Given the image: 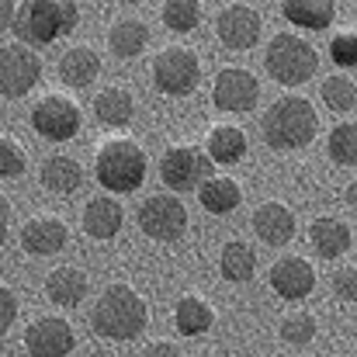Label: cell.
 Listing matches in <instances>:
<instances>
[{
    "instance_id": "obj_31",
    "label": "cell",
    "mask_w": 357,
    "mask_h": 357,
    "mask_svg": "<svg viewBox=\"0 0 357 357\" xmlns=\"http://www.w3.org/2000/svg\"><path fill=\"white\" fill-rule=\"evenodd\" d=\"M163 24L177 35H188L202 24V3L198 0H167L163 3Z\"/></svg>"
},
{
    "instance_id": "obj_25",
    "label": "cell",
    "mask_w": 357,
    "mask_h": 357,
    "mask_svg": "<svg viewBox=\"0 0 357 357\" xmlns=\"http://www.w3.org/2000/svg\"><path fill=\"white\" fill-rule=\"evenodd\" d=\"M38 177H42V184L52 195H73L84 184V167L73 156H49L42 163V174Z\"/></svg>"
},
{
    "instance_id": "obj_4",
    "label": "cell",
    "mask_w": 357,
    "mask_h": 357,
    "mask_svg": "<svg viewBox=\"0 0 357 357\" xmlns=\"http://www.w3.org/2000/svg\"><path fill=\"white\" fill-rule=\"evenodd\" d=\"M80 21V7L77 3H63V0H24L14 7V21L10 31L28 42V45H52L56 38L70 35Z\"/></svg>"
},
{
    "instance_id": "obj_5",
    "label": "cell",
    "mask_w": 357,
    "mask_h": 357,
    "mask_svg": "<svg viewBox=\"0 0 357 357\" xmlns=\"http://www.w3.org/2000/svg\"><path fill=\"white\" fill-rule=\"evenodd\" d=\"M264 66H267V73H271L281 87H298V84L312 80V73H316V66H319V52H316L305 38L281 31V35H274V38L267 42Z\"/></svg>"
},
{
    "instance_id": "obj_23",
    "label": "cell",
    "mask_w": 357,
    "mask_h": 357,
    "mask_svg": "<svg viewBox=\"0 0 357 357\" xmlns=\"http://www.w3.org/2000/svg\"><path fill=\"white\" fill-rule=\"evenodd\" d=\"M205 153L212 156V163L233 167L246 156V132L236 128V125H215L205 139Z\"/></svg>"
},
{
    "instance_id": "obj_17",
    "label": "cell",
    "mask_w": 357,
    "mask_h": 357,
    "mask_svg": "<svg viewBox=\"0 0 357 357\" xmlns=\"http://www.w3.org/2000/svg\"><path fill=\"white\" fill-rule=\"evenodd\" d=\"M121 222H125L121 205L112 198V195H98V198H91V202L84 205V215H80L84 233H87L91 239H101V243H108V239L119 236Z\"/></svg>"
},
{
    "instance_id": "obj_20",
    "label": "cell",
    "mask_w": 357,
    "mask_h": 357,
    "mask_svg": "<svg viewBox=\"0 0 357 357\" xmlns=\"http://www.w3.org/2000/svg\"><path fill=\"white\" fill-rule=\"evenodd\" d=\"M309 243H312V250L323 257V260H337V257H344L347 250H351V229H347V222H340V219H333V215H319V219H312V226H309Z\"/></svg>"
},
{
    "instance_id": "obj_6",
    "label": "cell",
    "mask_w": 357,
    "mask_h": 357,
    "mask_svg": "<svg viewBox=\"0 0 357 357\" xmlns=\"http://www.w3.org/2000/svg\"><path fill=\"white\" fill-rule=\"evenodd\" d=\"M153 84L170 98H188L202 84V59L188 45H167L153 59Z\"/></svg>"
},
{
    "instance_id": "obj_16",
    "label": "cell",
    "mask_w": 357,
    "mask_h": 357,
    "mask_svg": "<svg viewBox=\"0 0 357 357\" xmlns=\"http://www.w3.org/2000/svg\"><path fill=\"white\" fill-rule=\"evenodd\" d=\"M295 212L281 202H264L257 212H253V233L260 236V243L267 246H284L295 239Z\"/></svg>"
},
{
    "instance_id": "obj_28",
    "label": "cell",
    "mask_w": 357,
    "mask_h": 357,
    "mask_svg": "<svg viewBox=\"0 0 357 357\" xmlns=\"http://www.w3.org/2000/svg\"><path fill=\"white\" fill-rule=\"evenodd\" d=\"M198 198H202L205 212H212V215H229V212H236L239 202H243V188H239L233 177H212V181L198 191Z\"/></svg>"
},
{
    "instance_id": "obj_18",
    "label": "cell",
    "mask_w": 357,
    "mask_h": 357,
    "mask_svg": "<svg viewBox=\"0 0 357 357\" xmlns=\"http://www.w3.org/2000/svg\"><path fill=\"white\" fill-rule=\"evenodd\" d=\"M87 291H91V281H87V274H84L80 267L63 264V267H56V271L45 274V295H49V302L59 305V309L80 305V302L87 298Z\"/></svg>"
},
{
    "instance_id": "obj_30",
    "label": "cell",
    "mask_w": 357,
    "mask_h": 357,
    "mask_svg": "<svg viewBox=\"0 0 357 357\" xmlns=\"http://www.w3.org/2000/svg\"><path fill=\"white\" fill-rule=\"evenodd\" d=\"M330 160L340 167H357V121H340L326 139Z\"/></svg>"
},
{
    "instance_id": "obj_11",
    "label": "cell",
    "mask_w": 357,
    "mask_h": 357,
    "mask_svg": "<svg viewBox=\"0 0 357 357\" xmlns=\"http://www.w3.org/2000/svg\"><path fill=\"white\" fill-rule=\"evenodd\" d=\"M42 77V63L38 56L28 49V45H17V42H7L0 49V91L3 98H24Z\"/></svg>"
},
{
    "instance_id": "obj_7",
    "label": "cell",
    "mask_w": 357,
    "mask_h": 357,
    "mask_svg": "<svg viewBox=\"0 0 357 357\" xmlns=\"http://www.w3.org/2000/svg\"><path fill=\"white\" fill-rule=\"evenodd\" d=\"M212 156L202 146H170L160 160V177L170 191H202L215 174H212Z\"/></svg>"
},
{
    "instance_id": "obj_35",
    "label": "cell",
    "mask_w": 357,
    "mask_h": 357,
    "mask_svg": "<svg viewBox=\"0 0 357 357\" xmlns=\"http://www.w3.org/2000/svg\"><path fill=\"white\" fill-rule=\"evenodd\" d=\"M330 284H333V295L340 302H357V267H351V264L337 267Z\"/></svg>"
},
{
    "instance_id": "obj_10",
    "label": "cell",
    "mask_w": 357,
    "mask_h": 357,
    "mask_svg": "<svg viewBox=\"0 0 357 357\" xmlns=\"http://www.w3.org/2000/svg\"><path fill=\"white\" fill-rule=\"evenodd\" d=\"M212 101L219 112H229V115L253 112L260 101V80L243 66H226V70H219V77L212 84Z\"/></svg>"
},
{
    "instance_id": "obj_36",
    "label": "cell",
    "mask_w": 357,
    "mask_h": 357,
    "mask_svg": "<svg viewBox=\"0 0 357 357\" xmlns=\"http://www.w3.org/2000/svg\"><path fill=\"white\" fill-rule=\"evenodd\" d=\"M0 309H3V316H0V330L7 333V330H10V323L17 319V298L10 295V288H7V284L0 288Z\"/></svg>"
},
{
    "instance_id": "obj_32",
    "label": "cell",
    "mask_w": 357,
    "mask_h": 357,
    "mask_svg": "<svg viewBox=\"0 0 357 357\" xmlns=\"http://www.w3.org/2000/svg\"><path fill=\"white\" fill-rule=\"evenodd\" d=\"M278 333L288 347H305L316 337V316L312 312H291V316H284Z\"/></svg>"
},
{
    "instance_id": "obj_2",
    "label": "cell",
    "mask_w": 357,
    "mask_h": 357,
    "mask_svg": "<svg viewBox=\"0 0 357 357\" xmlns=\"http://www.w3.org/2000/svg\"><path fill=\"white\" fill-rule=\"evenodd\" d=\"M319 132V115L316 105H309L305 98H278L267 112H264V142L271 149H305Z\"/></svg>"
},
{
    "instance_id": "obj_21",
    "label": "cell",
    "mask_w": 357,
    "mask_h": 357,
    "mask_svg": "<svg viewBox=\"0 0 357 357\" xmlns=\"http://www.w3.org/2000/svg\"><path fill=\"white\" fill-rule=\"evenodd\" d=\"M281 14L298 24V28H309V31H323L333 24L337 17V3L333 0H284L281 3Z\"/></svg>"
},
{
    "instance_id": "obj_27",
    "label": "cell",
    "mask_w": 357,
    "mask_h": 357,
    "mask_svg": "<svg viewBox=\"0 0 357 357\" xmlns=\"http://www.w3.org/2000/svg\"><path fill=\"white\" fill-rule=\"evenodd\" d=\"M146 45H149V28L139 17H119L112 24V31H108V49L115 56H121V59L139 56Z\"/></svg>"
},
{
    "instance_id": "obj_22",
    "label": "cell",
    "mask_w": 357,
    "mask_h": 357,
    "mask_svg": "<svg viewBox=\"0 0 357 357\" xmlns=\"http://www.w3.org/2000/svg\"><path fill=\"white\" fill-rule=\"evenodd\" d=\"M212 323H215V309L198 295H184L174 305V326L181 337H202L212 330Z\"/></svg>"
},
{
    "instance_id": "obj_8",
    "label": "cell",
    "mask_w": 357,
    "mask_h": 357,
    "mask_svg": "<svg viewBox=\"0 0 357 357\" xmlns=\"http://www.w3.org/2000/svg\"><path fill=\"white\" fill-rule=\"evenodd\" d=\"M139 229L149 239L174 243L188 233V208L177 195H149L139 205Z\"/></svg>"
},
{
    "instance_id": "obj_14",
    "label": "cell",
    "mask_w": 357,
    "mask_h": 357,
    "mask_svg": "<svg viewBox=\"0 0 357 357\" xmlns=\"http://www.w3.org/2000/svg\"><path fill=\"white\" fill-rule=\"evenodd\" d=\"M267 281H271V288H274L281 298L302 302V298H309L312 288H316V271H312V264H309L305 257H281V260H274Z\"/></svg>"
},
{
    "instance_id": "obj_3",
    "label": "cell",
    "mask_w": 357,
    "mask_h": 357,
    "mask_svg": "<svg viewBox=\"0 0 357 357\" xmlns=\"http://www.w3.org/2000/svg\"><path fill=\"white\" fill-rule=\"evenodd\" d=\"M146 170H149V160H146V149L128 139V135H115V139H105L101 149H98V160H94V177L105 191H115V195H132L142 188L146 181Z\"/></svg>"
},
{
    "instance_id": "obj_33",
    "label": "cell",
    "mask_w": 357,
    "mask_h": 357,
    "mask_svg": "<svg viewBox=\"0 0 357 357\" xmlns=\"http://www.w3.org/2000/svg\"><path fill=\"white\" fill-rule=\"evenodd\" d=\"M24 167H28V156H24V146L14 139V135H0V177H7V181H14V177H21L24 174Z\"/></svg>"
},
{
    "instance_id": "obj_29",
    "label": "cell",
    "mask_w": 357,
    "mask_h": 357,
    "mask_svg": "<svg viewBox=\"0 0 357 357\" xmlns=\"http://www.w3.org/2000/svg\"><path fill=\"white\" fill-rule=\"evenodd\" d=\"M323 101H326V108L337 112V115L354 112L357 108V84L351 77H344V73L326 77V80H323Z\"/></svg>"
},
{
    "instance_id": "obj_1",
    "label": "cell",
    "mask_w": 357,
    "mask_h": 357,
    "mask_svg": "<svg viewBox=\"0 0 357 357\" xmlns=\"http://www.w3.org/2000/svg\"><path fill=\"white\" fill-rule=\"evenodd\" d=\"M146 323H149V305L128 284L105 288L91 312V330L105 340H135L146 330Z\"/></svg>"
},
{
    "instance_id": "obj_13",
    "label": "cell",
    "mask_w": 357,
    "mask_h": 357,
    "mask_svg": "<svg viewBox=\"0 0 357 357\" xmlns=\"http://www.w3.org/2000/svg\"><path fill=\"white\" fill-rule=\"evenodd\" d=\"M77 347V333L59 316H42L24 330V351L31 357H66Z\"/></svg>"
},
{
    "instance_id": "obj_24",
    "label": "cell",
    "mask_w": 357,
    "mask_h": 357,
    "mask_svg": "<svg viewBox=\"0 0 357 357\" xmlns=\"http://www.w3.org/2000/svg\"><path fill=\"white\" fill-rule=\"evenodd\" d=\"M94 115L108 128H125L132 121V115H135V101H132V94L125 87H105L94 98Z\"/></svg>"
},
{
    "instance_id": "obj_34",
    "label": "cell",
    "mask_w": 357,
    "mask_h": 357,
    "mask_svg": "<svg viewBox=\"0 0 357 357\" xmlns=\"http://www.w3.org/2000/svg\"><path fill=\"white\" fill-rule=\"evenodd\" d=\"M330 59L337 66H357V31H340L337 38H330Z\"/></svg>"
},
{
    "instance_id": "obj_38",
    "label": "cell",
    "mask_w": 357,
    "mask_h": 357,
    "mask_svg": "<svg viewBox=\"0 0 357 357\" xmlns=\"http://www.w3.org/2000/svg\"><path fill=\"white\" fill-rule=\"evenodd\" d=\"M344 198H347V205H351V208L357 212V181L351 184V188H347V195H344Z\"/></svg>"
},
{
    "instance_id": "obj_12",
    "label": "cell",
    "mask_w": 357,
    "mask_h": 357,
    "mask_svg": "<svg viewBox=\"0 0 357 357\" xmlns=\"http://www.w3.org/2000/svg\"><path fill=\"white\" fill-rule=\"evenodd\" d=\"M260 28H264V17L260 10H253L250 3H226L215 17V31L222 38L226 49H253L260 42Z\"/></svg>"
},
{
    "instance_id": "obj_19",
    "label": "cell",
    "mask_w": 357,
    "mask_h": 357,
    "mask_svg": "<svg viewBox=\"0 0 357 357\" xmlns=\"http://www.w3.org/2000/svg\"><path fill=\"white\" fill-rule=\"evenodd\" d=\"M59 80L66 87H91L101 73V56L91 49V45H73L59 56V66H56Z\"/></svg>"
},
{
    "instance_id": "obj_39",
    "label": "cell",
    "mask_w": 357,
    "mask_h": 357,
    "mask_svg": "<svg viewBox=\"0 0 357 357\" xmlns=\"http://www.w3.org/2000/svg\"><path fill=\"white\" fill-rule=\"evenodd\" d=\"M87 357H115L112 351H94V354H87Z\"/></svg>"
},
{
    "instance_id": "obj_26",
    "label": "cell",
    "mask_w": 357,
    "mask_h": 357,
    "mask_svg": "<svg viewBox=\"0 0 357 357\" xmlns=\"http://www.w3.org/2000/svg\"><path fill=\"white\" fill-rule=\"evenodd\" d=\"M219 274L226 281H233V284L250 281L257 274V253H253V246L243 243V239H229L222 246V253H219Z\"/></svg>"
},
{
    "instance_id": "obj_37",
    "label": "cell",
    "mask_w": 357,
    "mask_h": 357,
    "mask_svg": "<svg viewBox=\"0 0 357 357\" xmlns=\"http://www.w3.org/2000/svg\"><path fill=\"white\" fill-rule=\"evenodd\" d=\"M139 357H184L177 351V344H167V340H156V344H149L146 351Z\"/></svg>"
},
{
    "instance_id": "obj_15",
    "label": "cell",
    "mask_w": 357,
    "mask_h": 357,
    "mask_svg": "<svg viewBox=\"0 0 357 357\" xmlns=\"http://www.w3.org/2000/svg\"><path fill=\"white\" fill-rule=\"evenodd\" d=\"M21 246L35 257H52L66 246V222L56 215H35L21 226Z\"/></svg>"
},
{
    "instance_id": "obj_9",
    "label": "cell",
    "mask_w": 357,
    "mask_h": 357,
    "mask_svg": "<svg viewBox=\"0 0 357 357\" xmlns=\"http://www.w3.org/2000/svg\"><path fill=\"white\" fill-rule=\"evenodd\" d=\"M84 115H80V105L66 94H45L35 108H31V128L49 139V142H66L80 132Z\"/></svg>"
}]
</instances>
